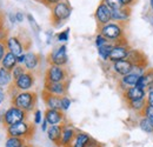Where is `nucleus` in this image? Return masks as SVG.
Here are the masks:
<instances>
[{"label":"nucleus","mask_w":153,"mask_h":147,"mask_svg":"<svg viewBox=\"0 0 153 147\" xmlns=\"http://www.w3.org/2000/svg\"><path fill=\"white\" fill-rule=\"evenodd\" d=\"M7 53V47H6V42L5 40H0V61L2 60V58Z\"/></svg>","instance_id":"obj_38"},{"label":"nucleus","mask_w":153,"mask_h":147,"mask_svg":"<svg viewBox=\"0 0 153 147\" xmlns=\"http://www.w3.org/2000/svg\"><path fill=\"white\" fill-rule=\"evenodd\" d=\"M5 42H6L7 51L12 52L13 54H16L17 56L20 55L21 53H24V51H25L24 44L21 42L19 37H17V36H8L5 39Z\"/></svg>","instance_id":"obj_14"},{"label":"nucleus","mask_w":153,"mask_h":147,"mask_svg":"<svg viewBox=\"0 0 153 147\" xmlns=\"http://www.w3.org/2000/svg\"><path fill=\"white\" fill-rule=\"evenodd\" d=\"M86 147H101L100 146V144L97 141V140H94V139H90V141L87 143V145H86Z\"/></svg>","instance_id":"obj_43"},{"label":"nucleus","mask_w":153,"mask_h":147,"mask_svg":"<svg viewBox=\"0 0 153 147\" xmlns=\"http://www.w3.org/2000/svg\"><path fill=\"white\" fill-rule=\"evenodd\" d=\"M150 7H151V10L153 11V0H150Z\"/></svg>","instance_id":"obj_52"},{"label":"nucleus","mask_w":153,"mask_h":147,"mask_svg":"<svg viewBox=\"0 0 153 147\" xmlns=\"http://www.w3.org/2000/svg\"><path fill=\"white\" fill-rule=\"evenodd\" d=\"M62 127L64 125H52L47 129V137L48 139L57 146H60L61 141V135H62Z\"/></svg>","instance_id":"obj_21"},{"label":"nucleus","mask_w":153,"mask_h":147,"mask_svg":"<svg viewBox=\"0 0 153 147\" xmlns=\"http://www.w3.org/2000/svg\"><path fill=\"white\" fill-rule=\"evenodd\" d=\"M5 99H6V91L4 90V87L0 86V106L4 104Z\"/></svg>","instance_id":"obj_42"},{"label":"nucleus","mask_w":153,"mask_h":147,"mask_svg":"<svg viewBox=\"0 0 153 147\" xmlns=\"http://www.w3.org/2000/svg\"><path fill=\"white\" fill-rule=\"evenodd\" d=\"M139 128L144 133L151 134V133H153V122L145 115H141L139 119Z\"/></svg>","instance_id":"obj_29"},{"label":"nucleus","mask_w":153,"mask_h":147,"mask_svg":"<svg viewBox=\"0 0 153 147\" xmlns=\"http://www.w3.org/2000/svg\"><path fill=\"white\" fill-rule=\"evenodd\" d=\"M111 68H112V72L118 75L119 78L126 75V74L131 73L132 70H133V64L128 60V59H125V60H119V61H114V62H111Z\"/></svg>","instance_id":"obj_13"},{"label":"nucleus","mask_w":153,"mask_h":147,"mask_svg":"<svg viewBox=\"0 0 153 147\" xmlns=\"http://www.w3.org/2000/svg\"><path fill=\"white\" fill-rule=\"evenodd\" d=\"M99 33L102 34L110 42H120L125 40V25L110 21L102 26H99Z\"/></svg>","instance_id":"obj_2"},{"label":"nucleus","mask_w":153,"mask_h":147,"mask_svg":"<svg viewBox=\"0 0 153 147\" xmlns=\"http://www.w3.org/2000/svg\"><path fill=\"white\" fill-rule=\"evenodd\" d=\"M26 72V68L24 67V65H17L13 70H12V76H13V81L16 80V79H18L21 74H24Z\"/></svg>","instance_id":"obj_32"},{"label":"nucleus","mask_w":153,"mask_h":147,"mask_svg":"<svg viewBox=\"0 0 153 147\" xmlns=\"http://www.w3.org/2000/svg\"><path fill=\"white\" fill-rule=\"evenodd\" d=\"M68 84H70V80H67V81H61V82H47V81H45L44 91L51 93V94H54V95L64 97V95L67 94Z\"/></svg>","instance_id":"obj_11"},{"label":"nucleus","mask_w":153,"mask_h":147,"mask_svg":"<svg viewBox=\"0 0 153 147\" xmlns=\"http://www.w3.org/2000/svg\"><path fill=\"white\" fill-rule=\"evenodd\" d=\"M7 37H8L7 32H6V30H5V27H4L2 22H1V19H0V40H5Z\"/></svg>","instance_id":"obj_40"},{"label":"nucleus","mask_w":153,"mask_h":147,"mask_svg":"<svg viewBox=\"0 0 153 147\" xmlns=\"http://www.w3.org/2000/svg\"><path fill=\"white\" fill-rule=\"evenodd\" d=\"M76 131L73 126L68 125V124H64V127H62V135H61V141H60V145L64 147H71L73 140H74V137L76 134Z\"/></svg>","instance_id":"obj_15"},{"label":"nucleus","mask_w":153,"mask_h":147,"mask_svg":"<svg viewBox=\"0 0 153 147\" xmlns=\"http://www.w3.org/2000/svg\"><path fill=\"white\" fill-rule=\"evenodd\" d=\"M146 101H147V105L153 106V92L147 93V97H146Z\"/></svg>","instance_id":"obj_45"},{"label":"nucleus","mask_w":153,"mask_h":147,"mask_svg":"<svg viewBox=\"0 0 153 147\" xmlns=\"http://www.w3.org/2000/svg\"><path fill=\"white\" fill-rule=\"evenodd\" d=\"M94 19H96L98 26H102L110 21H112V10L105 4L100 2L94 12Z\"/></svg>","instance_id":"obj_10"},{"label":"nucleus","mask_w":153,"mask_h":147,"mask_svg":"<svg viewBox=\"0 0 153 147\" xmlns=\"http://www.w3.org/2000/svg\"><path fill=\"white\" fill-rule=\"evenodd\" d=\"M42 121V113L40 110H36L33 112V122L34 125H39Z\"/></svg>","instance_id":"obj_36"},{"label":"nucleus","mask_w":153,"mask_h":147,"mask_svg":"<svg viewBox=\"0 0 153 147\" xmlns=\"http://www.w3.org/2000/svg\"><path fill=\"white\" fill-rule=\"evenodd\" d=\"M139 74L134 73V72H131V73L126 74V75H124V76H121V78H119V88L124 92V91H126L127 88H130V87H133L137 85V81H138V79H139Z\"/></svg>","instance_id":"obj_18"},{"label":"nucleus","mask_w":153,"mask_h":147,"mask_svg":"<svg viewBox=\"0 0 153 147\" xmlns=\"http://www.w3.org/2000/svg\"><path fill=\"white\" fill-rule=\"evenodd\" d=\"M17 65H18L17 55L13 54L10 51H7V53L5 54V56L2 58V60L0 61V66L6 68V70H8V71H12Z\"/></svg>","instance_id":"obj_22"},{"label":"nucleus","mask_w":153,"mask_h":147,"mask_svg":"<svg viewBox=\"0 0 153 147\" xmlns=\"http://www.w3.org/2000/svg\"><path fill=\"white\" fill-rule=\"evenodd\" d=\"M131 16V7H123L120 10H112V21L125 25Z\"/></svg>","instance_id":"obj_20"},{"label":"nucleus","mask_w":153,"mask_h":147,"mask_svg":"<svg viewBox=\"0 0 153 147\" xmlns=\"http://www.w3.org/2000/svg\"><path fill=\"white\" fill-rule=\"evenodd\" d=\"M5 113H6V110H1V111H0V122H4Z\"/></svg>","instance_id":"obj_50"},{"label":"nucleus","mask_w":153,"mask_h":147,"mask_svg":"<svg viewBox=\"0 0 153 147\" xmlns=\"http://www.w3.org/2000/svg\"><path fill=\"white\" fill-rule=\"evenodd\" d=\"M27 140L18 137H7L5 141V147H24Z\"/></svg>","instance_id":"obj_30"},{"label":"nucleus","mask_w":153,"mask_h":147,"mask_svg":"<svg viewBox=\"0 0 153 147\" xmlns=\"http://www.w3.org/2000/svg\"><path fill=\"white\" fill-rule=\"evenodd\" d=\"M12 81H13L12 71H8V70L0 66V86L4 88L8 87V86H11Z\"/></svg>","instance_id":"obj_26"},{"label":"nucleus","mask_w":153,"mask_h":147,"mask_svg":"<svg viewBox=\"0 0 153 147\" xmlns=\"http://www.w3.org/2000/svg\"><path fill=\"white\" fill-rule=\"evenodd\" d=\"M42 99L47 108L50 110H61V97L54 95L42 91Z\"/></svg>","instance_id":"obj_17"},{"label":"nucleus","mask_w":153,"mask_h":147,"mask_svg":"<svg viewBox=\"0 0 153 147\" xmlns=\"http://www.w3.org/2000/svg\"><path fill=\"white\" fill-rule=\"evenodd\" d=\"M36 85V75L34 72L26 71L24 74H21L18 79L13 81V85L11 86L14 91H32V88Z\"/></svg>","instance_id":"obj_6"},{"label":"nucleus","mask_w":153,"mask_h":147,"mask_svg":"<svg viewBox=\"0 0 153 147\" xmlns=\"http://www.w3.org/2000/svg\"><path fill=\"white\" fill-rule=\"evenodd\" d=\"M16 18H17V21H18V22H22L24 19H25V14H24L22 12H17V13H16Z\"/></svg>","instance_id":"obj_48"},{"label":"nucleus","mask_w":153,"mask_h":147,"mask_svg":"<svg viewBox=\"0 0 153 147\" xmlns=\"http://www.w3.org/2000/svg\"><path fill=\"white\" fill-rule=\"evenodd\" d=\"M26 18L28 19V21H30L31 26H33V28H34L36 31H38L39 26H38V24L36 22V20H34V18H33V16H32V14H27V16H26Z\"/></svg>","instance_id":"obj_39"},{"label":"nucleus","mask_w":153,"mask_h":147,"mask_svg":"<svg viewBox=\"0 0 153 147\" xmlns=\"http://www.w3.org/2000/svg\"><path fill=\"white\" fill-rule=\"evenodd\" d=\"M152 81H153V68H147V70L145 71V73L141 74V75L139 76V79H138L135 86L146 90L147 86H149Z\"/></svg>","instance_id":"obj_23"},{"label":"nucleus","mask_w":153,"mask_h":147,"mask_svg":"<svg viewBox=\"0 0 153 147\" xmlns=\"http://www.w3.org/2000/svg\"><path fill=\"white\" fill-rule=\"evenodd\" d=\"M38 101V95L32 91H21L12 94V105L19 107L21 110L26 111L27 113L34 112L36 105Z\"/></svg>","instance_id":"obj_1"},{"label":"nucleus","mask_w":153,"mask_h":147,"mask_svg":"<svg viewBox=\"0 0 153 147\" xmlns=\"http://www.w3.org/2000/svg\"><path fill=\"white\" fill-rule=\"evenodd\" d=\"M68 38H70V28H66L57 34V40L59 42H66L68 41Z\"/></svg>","instance_id":"obj_33"},{"label":"nucleus","mask_w":153,"mask_h":147,"mask_svg":"<svg viewBox=\"0 0 153 147\" xmlns=\"http://www.w3.org/2000/svg\"><path fill=\"white\" fill-rule=\"evenodd\" d=\"M135 1H137V0H121L123 5H124L125 7H132L134 4H135Z\"/></svg>","instance_id":"obj_44"},{"label":"nucleus","mask_w":153,"mask_h":147,"mask_svg":"<svg viewBox=\"0 0 153 147\" xmlns=\"http://www.w3.org/2000/svg\"><path fill=\"white\" fill-rule=\"evenodd\" d=\"M48 62L50 65H57V66H66L68 62V55H67V46L60 45L54 47L51 53L48 54Z\"/></svg>","instance_id":"obj_8"},{"label":"nucleus","mask_w":153,"mask_h":147,"mask_svg":"<svg viewBox=\"0 0 153 147\" xmlns=\"http://www.w3.org/2000/svg\"><path fill=\"white\" fill-rule=\"evenodd\" d=\"M107 42H110L106 38L104 37L102 34H100L99 32H98V34L96 36V39H94V44H96V47H100V46H102V45H105V44H107Z\"/></svg>","instance_id":"obj_35"},{"label":"nucleus","mask_w":153,"mask_h":147,"mask_svg":"<svg viewBox=\"0 0 153 147\" xmlns=\"http://www.w3.org/2000/svg\"><path fill=\"white\" fill-rule=\"evenodd\" d=\"M57 147H64V146H61V145H60V146H57Z\"/></svg>","instance_id":"obj_54"},{"label":"nucleus","mask_w":153,"mask_h":147,"mask_svg":"<svg viewBox=\"0 0 153 147\" xmlns=\"http://www.w3.org/2000/svg\"><path fill=\"white\" fill-rule=\"evenodd\" d=\"M113 45H114L113 42H107V44H105V45H102V46H100V47L97 48L98 50V54H99L100 59L102 61H108L111 51L113 48Z\"/></svg>","instance_id":"obj_28"},{"label":"nucleus","mask_w":153,"mask_h":147,"mask_svg":"<svg viewBox=\"0 0 153 147\" xmlns=\"http://www.w3.org/2000/svg\"><path fill=\"white\" fill-rule=\"evenodd\" d=\"M44 118L46 119V121L48 122L50 126H52V125H64L65 121H66L65 113L61 110L46 108L45 113H44Z\"/></svg>","instance_id":"obj_12"},{"label":"nucleus","mask_w":153,"mask_h":147,"mask_svg":"<svg viewBox=\"0 0 153 147\" xmlns=\"http://www.w3.org/2000/svg\"><path fill=\"white\" fill-rule=\"evenodd\" d=\"M8 19H10V21H11L13 25L18 22V21H17V18H16V13H10V14H8Z\"/></svg>","instance_id":"obj_49"},{"label":"nucleus","mask_w":153,"mask_h":147,"mask_svg":"<svg viewBox=\"0 0 153 147\" xmlns=\"http://www.w3.org/2000/svg\"><path fill=\"white\" fill-rule=\"evenodd\" d=\"M6 133H7V137H18V138H22L28 141L33 137L34 126L31 122H28L27 120H24V121L17 122L14 125L7 126Z\"/></svg>","instance_id":"obj_4"},{"label":"nucleus","mask_w":153,"mask_h":147,"mask_svg":"<svg viewBox=\"0 0 153 147\" xmlns=\"http://www.w3.org/2000/svg\"><path fill=\"white\" fill-rule=\"evenodd\" d=\"M70 80V74L65 66L50 65L45 72V81L47 82H61Z\"/></svg>","instance_id":"obj_5"},{"label":"nucleus","mask_w":153,"mask_h":147,"mask_svg":"<svg viewBox=\"0 0 153 147\" xmlns=\"http://www.w3.org/2000/svg\"><path fill=\"white\" fill-rule=\"evenodd\" d=\"M128 108L131 111H133L138 114H143V112L145 110V107L147 106V101H146V98L144 99H137V100H131V101H127L126 102Z\"/></svg>","instance_id":"obj_25"},{"label":"nucleus","mask_w":153,"mask_h":147,"mask_svg":"<svg viewBox=\"0 0 153 147\" xmlns=\"http://www.w3.org/2000/svg\"><path fill=\"white\" fill-rule=\"evenodd\" d=\"M130 46L127 45L126 40H123L120 42H115L113 45V48L111 51L110 54V62H114V61H119V60H125L128 56V52H130Z\"/></svg>","instance_id":"obj_9"},{"label":"nucleus","mask_w":153,"mask_h":147,"mask_svg":"<svg viewBox=\"0 0 153 147\" xmlns=\"http://www.w3.org/2000/svg\"><path fill=\"white\" fill-rule=\"evenodd\" d=\"M48 127H50V125H48V122L46 121V119L44 118V120L41 121V131H42V132H47Z\"/></svg>","instance_id":"obj_47"},{"label":"nucleus","mask_w":153,"mask_h":147,"mask_svg":"<svg viewBox=\"0 0 153 147\" xmlns=\"http://www.w3.org/2000/svg\"><path fill=\"white\" fill-rule=\"evenodd\" d=\"M42 4H45L46 6H48V7H52V6H54L56 4H58L59 1H61V0H40Z\"/></svg>","instance_id":"obj_41"},{"label":"nucleus","mask_w":153,"mask_h":147,"mask_svg":"<svg viewBox=\"0 0 153 147\" xmlns=\"http://www.w3.org/2000/svg\"><path fill=\"white\" fill-rule=\"evenodd\" d=\"M127 59L133 64V65H147V61H146V58L145 54L138 50H130L128 52V56Z\"/></svg>","instance_id":"obj_24"},{"label":"nucleus","mask_w":153,"mask_h":147,"mask_svg":"<svg viewBox=\"0 0 153 147\" xmlns=\"http://www.w3.org/2000/svg\"><path fill=\"white\" fill-rule=\"evenodd\" d=\"M17 59H18V64H19V65H24L25 59H26V53H25V52H24V53H21L20 55L17 56Z\"/></svg>","instance_id":"obj_46"},{"label":"nucleus","mask_w":153,"mask_h":147,"mask_svg":"<svg viewBox=\"0 0 153 147\" xmlns=\"http://www.w3.org/2000/svg\"><path fill=\"white\" fill-rule=\"evenodd\" d=\"M146 97H147V91L144 88H140L138 86L130 87L123 92V98L126 102L131 101V100H137V99H144Z\"/></svg>","instance_id":"obj_16"},{"label":"nucleus","mask_w":153,"mask_h":147,"mask_svg":"<svg viewBox=\"0 0 153 147\" xmlns=\"http://www.w3.org/2000/svg\"><path fill=\"white\" fill-rule=\"evenodd\" d=\"M39 65H40V56H39V54L32 52V51L26 52V59H25V62H24V67L26 68V71L34 72V71H37Z\"/></svg>","instance_id":"obj_19"},{"label":"nucleus","mask_w":153,"mask_h":147,"mask_svg":"<svg viewBox=\"0 0 153 147\" xmlns=\"http://www.w3.org/2000/svg\"><path fill=\"white\" fill-rule=\"evenodd\" d=\"M102 2H105L111 10H120L123 7H125L121 2V0H101Z\"/></svg>","instance_id":"obj_31"},{"label":"nucleus","mask_w":153,"mask_h":147,"mask_svg":"<svg viewBox=\"0 0 153 147\" xmlns=\"http://www.w3.org/2000/svg\"><path fill=\"white\" fill-rule=\"evenodd\" d=\"M24 147H32V146H31L30 144H27V143H26V144H25V146H24Z\"/></svg>","instance_id":"obj_53"},{"label":"nucleus","mask_w":153,"mask_h":147,"mask_svg":"<svg viewBox=\"0 0 153 147\" xmlns=\"http://www.w3.org/2000/svg\"><path fill=\"white\" fill-rule=\"evenodd\" d=\"M71 105H72V100H71V99H70L67 95L61 97V111L67 112V111L70 110Z\"/></svg>","instance_id":"obj_34"},{"label":"nucleus","mask_w":153,"mask_h":147,"mask_svg":"<svg viewBox=\"0 0 153 147\" xmlns=\"http://www.w3.org/2000/svg\"><path fill=\"white\" fill-rule=\"evenodd\" d=\"M146 91H147V93L149 92H153V81L147 86V88H146Z\"/></svg>","instance_id":"obj_51"},{"label":"nucleus","mask_w":153,"mask_h":147,"mask_svg":"<svg viewBox=\"0 0 153 147\" xmlns=\"http://www.w3.org/2000/svg\"><path fill=\"white\" fill-rule=\"evenodd\" d=\"M72 14V6L67 0H61L51 7V20L53 26H61Z\"/></svg>","instance_id":"obj_3"},{"label":"nucleus","mask_w":153,"mask_h":147,"mask_svg":"<svg viewBox=\"0 0 153 147\" xmlns=\"http://www.w3.org/2000/svg\"><path fill=\"white\" fill-rule=\"evenodd\" d=\"M141 115H145L146 118H149V119L153 122V106L147 105V106L145 107V110H144V112H143Z\"/></svg>","instance_id":"obj_37"},{"label":"nucleus","mask_w":153,"mask_h":147,"mask_svg":"<svg viewBox=\"0 0 153 147\" xmlns=\"http://www.w3.org/2000/svg\"><path fill=\"white\" fill-rule=\"evenodd\" d=\"M27 112L24 110H21L19 107L12 105L11 107H8L6 110L5 113V118H4V126L7 127V126H11V125H14L17 122L20 121H24V120H27Z\"/></svg>","instance_id":"obj_7"},{"label":"nucleus","mask_w":153,"mask_h":147,"mask_svg":"<svg viewBox=\"0 0 153 147\" xmlns=\"http://www.w3.org/2000/svg\"><path fill=\"white\" fill-rule=\"evenodd\" d=\"M90 139H91V137L87 133L76 132V137H74V140H73L71 147H86L87 143L90 141Z\"/></svg>","instance_id":"obj_27"}]
</instances>
